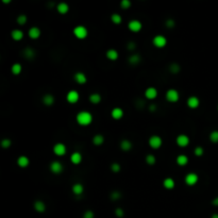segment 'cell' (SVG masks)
Returning <instances> with one entry per match:
<instances>
[{
    "label": "cell",
    "mask_w": 218,
    "mask_h": 218,
    "mask_svg": "<svg viewBox=\"0 0 218 218\" xmlns=\"http://www.w3.org/2000/svg\"><path fill=\"white\" fill-rule=\"evenodd\" d=\"M115 215H116L117 217H119V218L124 217V210H123V209H120V208H117V209L115 210Z\"/></svg>",
    "instance_id": "obj_44"
},
{
    "label": "cell",
    "mask_w": 218,
    "mask_h": 218,
    "mask_svg": "<svg viewBox=\"0 0 218 218\" xmlns=\"http://www.w3.org/2000/svg\"><path fill=\"white\" fill-rule=\"evenodd\" d=\"M157 96V90L155 87H148L147 90H145V97L149 100L155 99Z\"/></svg>",
    "instance_id": "obj_13"
},
{
    "label": "cell",
    "mask_w": 218,
    "mask_h": 218,
    "mask_svg": "<svg viewBox=\"0 0 218 218\" xmlns=\"http://www.w3.org/2000/svg\"><path fill=\"white\" fill-rule=\"evenodd\" d=\"M34 210L38 213H44L46 211V204L42 200H36L34 202Z\"/></svg>",
    "instance_id": "obj_18"
},
{
    "label": "cell",
    "mask_w": 218,
    "mask_h": 218,
    "mask_svg": "<svg viewBox=\"0 0 218 218\" xmlns=\"http://www.w3.org/2000/svg\"><path fill=\"white\" fill-rule=\"evenodd\" d=\"M95 217V214L93 211L88 210V211H85L84 214H83V218H94Z\"/></svg>",
    "instance_id": "obj_43"
},
{
    "label": "cell",
    "mask_w": 218,
    "mask_h": 218,
    "mask_svg": "<svg viewBox=\"0 0 218 218\" xmlns=\"http://www.w3.org/2000/svg\"><path fill=\"white\" fill-rule=\"evenodd\" d=\"M152 44L157 48H163V47L166 46L167 40H166V37L163 36V35H157V36L153 37Z\"/></svg>",
    "instance_id": "obj_6"
},
{
    "label": "cell",
    "mask_w": 218,
    "mask_h": 218,
    "mask_svg": "<svg viewBox=\"0 0 218 218\" xmlns=\"http://www.w3.org/2000/svg\"><path fill=\"white\" fill-rule=\"evenodd\" d=\"M53 152L56 153L57 155H59V157H63V155H65V153H66L65 145L62 143L56 144V145L53 146Z\"/></svg>",
    "instance_id": "obj_10"
},
{
    "label": "cell",
    "mask_w": 218,
    "mask_h": 218,
    "mask_svg": "<svg viewBox=\"0 0 218 218\" xmlns=\"http://www.w3.org/2000/svg\"><path fill=\"white\" fill-rule=\"evenodd\" d=\"M11 144H12L11 140H9V138H4V140H1V144H0V145H1L2 148H9V147H11Z\"/></svg>",
    "instance_id": "obj_39"
},
{
    "label": "cell",
    "mask_w": 218,
    "mask_h": 218,
    "mask_svg": "<svg viewBox=\"0 0 218 218\" xmlns=\"http://www.w3.org/2000/svg\"><path fill=\"white\" fill-rule=\"evenodd\" d=\"M166 100L168 102H172V103H174V102H177L179 100V93L177 90H174V88H171V90H168L166 92Z\"/></svg>",
    "instance_id": "obj_3"
},
{
    "label": "cell",
    "mask_w": 218,
    "mask_h": 218,
    "mask_svg": "<svg viewBox=\"0 0 218 218\" xmlns=\"http://www.w3.org/2000/svg\"><path fill=\"white\" fill-rule=\"evenodd\" d=\"M103 142H104V137L101 134H96L94 138H93V143H94V145L96 146H101L102 144H103Z\"/></svg>",
    "instance_id": "obj_30"
},
{
    "label": "cell",
    "mask_w": 218,
    "mask_h": 218,
    "mask_svg": "<svg viewBox=\"0 0 218 218\" xmlns=\"http://www.w3.org/2000/svg\"><path fill=\"white\" fill-rule=\"evenodd\" d=\"M120 169H121V166L118 163H113V164L111 165V170L113 172H119Z\"/></svg>",
    "instance_id": "obj_40"
},
{
    "label": "cell",
    "mask_w": 218,
    "mask_h": 218,
    "mask_svg": "<svg viewBox=\"0 0 218 218\" xmlns=\"http://www.w3.org/2000/svg\"><path fill=\"white\" fill-rule=\"evenodd\" d=\"M27 20H28L27 16L23 15V14H21V15H19L18 17H17V19H16V21H17V23H18V25H20V26L25 25V23H27Z\"/></svg>",
    "instance_id": "obj_38"
},
{
    "label": "cell",
    "mask_w": 218,
    "mask_h": 218,
    "mask_svg": "<svg viewBox=\"0 0 218 218\" xmlns=\"http://www.w3.org/2000/svg\"><path fill=\"white\" fill-rule=\"evenodd\" d=\"M199 104H200V100L196 96H191V97L187 99V105L191 109H197L199 107Z\"/></svg>",
    "instance_id": "obj_12"
},
{
    "label": "cell",
    "mask_w": 218,
    "mask_h": 218,
    "mask_svg": "<svg viewBox=\"0 0 218 218\" xmlns=\"http://www.w3.org/2000/svg\"><path fill=\"white\" fill-rule=\"evenodd\" d=\"M11 0H3V3H10Z\"/></svg>",
    "instance_id": "obj_50"
},
{
    "label": "cell",
    "mask_w": 218,
    "mask_h": 218,
    "mask_svg": "<svg viewBox=\"0 0 218 218\" xmlns=\"http://www.w3.org/2000/svg\"><path fill=\"white\" fill-rule=\"evenodd\" d=\"M66 99L69 103L73 104V103H76V102L79 101V99H80V95H79V93L77 92V90H69V92L67 93Z\"/></svg>",
    "instance_id": "obj_7"
},
{
    "label": "cell",
    "mask_w": 218,
    "mask_h": 218,
    "mask_svg": "<svg viewBox=\"0 0 218 218\" xmlns=\"http://www.w3.org/2000/svg\"><path fill=\"white\" fill-rule=\"evenodd\" d=\"M29 163H30V161H29V159L26 155H21L17 159V165L21 168H26L29 165Z\"/></svg>",
    "instance_id": "obj_22"
},
{
    "label": "cell",
    "mask_w": 218,
    "mask_h": 218,
    "mask_svg": "<svg viewBox=\"0 0 218 218\" xmlns=\"http://www.w3.org/2000/svg\"><path fill=\"white\" fill-rule=\"evenodd\" d=\"M28 34H29V36H30V38H32V40H37V38L40 36V28H37V27H32V28H30V30H29Z\"/></svg>",
    "instance_id": "obj_16"
},
{
    "label": "cell",
    "mask_w": 218,
    "mask_h": 218,
    "mask_svg": "<svg viewBox=\"0 0 218 218\" xmlns=\"http://www.w3.org/2000/svg\"><path fill=\"white\" fill-rule=\"evenodd\" d=\"M169 71H170L171 73H178L179 71H180V65L177 63L170 64V66H169Z\"/></svg>",
    "instance_id": "obj_34"
},
{
    "label": "cell",
    "mask_w": 218,
    "mask_h": 218,
    "mask_svg": "<svg viewBox=\"0 0 218 218\" xmlns=\"http://www.w3.org/2000/svg\"><path fill=\"white\" fill-rule=\"evenodd\" d=\"M132 143L130 142L129 140H121L120 143V148L123 151H130L131 149H132Z\"/></svg>",
    "instance_id": "obj_24"
},
{
    "label": "cell",
    "mask_w": 218,
    "mask_h": 218,
    "mask_svg": "<svg viewBox=\"0 0 218 218\" xmlns=\"http://www.w3.org/2000/svg\"><path fill=\"white\" fill-rule=\"evenodd\" d=\"M163 185H164V187L166 188V190H172V188L174 187V185H176V183H174L172 178H166L163 181Z\"/></svg>",
    "instance_id": "obj_25"
},
{
    "label": "cell",
    "mask_w": 218,
    "mask_h": 218,
    "mask_svg": "<svg viewBox=\"0 0 218 218\" xmlns=\"http://www.w3.org/2000/svg\"><path fill=\"white\" fill-rule=\"evenodd\" d=\"M111 20L115 25H119V23H121V21H123V18H121V16L119 15V14L114 13L111 15Z\"/></svg>",
    "instance_id": "obj_33"
},
{
    "label": "cell",
    "mask_w": 218,
    "mask_h": 218,
    "mask_svg": "<svg viewBox=\"0 0 218 218\" xmlns=\"http://www.w3.org/2000/svg\"><path fill=\"white\" fill-rule=\"evenodd\" d=\"M140 61H142V57H140V56L138 53H134L132 56H130V57H129L128 60V62L131 65H137Z\"/></svg>",
    "instance_id": "obj_23"
},
{
    "label": "cell",
    "mask_w": 218,
    "mask_h": 218,
    "mask_svg": "<svg viewBox=\"0 0 218 218\" xmlns=\"http://www.w3.org/2000/svg\"><path fill=\"white\" fill-rule=\"evenodd\" d=\"M49 168H50V170H51V172H53V174H61V172L63 171L64 166H63V164H62L61 162L53 161L51 164H50Z\"/></svg>",
    "instance_id": "obj_8"
},
{
    "label": "cell",
    "mask_w": 218,
    "mask_h": 218,
    "mask_svg": "<svg viewBox=\"0 0 218 218\" xmlns=\"http://www.w3.org/2000/svg\"><path fill=\"white\" fill-rule=\"evenodd\" d=\"M176 143L179 147H182V148L187 147L188 144H190V137H188L187 135H185V134H180V135L177 136Z\"/></svg>",
    "instance_id": "obj_5"
},
{
    "label": "cell",
    "mask_w": 218,
    "mask_h": 218,
    "mask_svg": "<svg viewBox=\"0 0 218 218\" xmlns=\"http://www.w3.org/2000/svg\"><path fill=\"white\" fill-rule=\"evenodd\" d=\"M107 57L110 61H116L118 59V52L115 49H110L107 51Z\"/></svg>",
    "instance_id": "obj_28"
},
{
    "label": "cell",
    "mask_w": 218,
    "mask_h": 218,
    "mask_svg": "<svg viewBox=\"0 0 218 218\" xmlns=\"http://www.w3.org/2000/svg\"><path fill=\"white\" fill-rule=\"evenodd\" d=\"M11 36H12V38H13L14 40H16V42H19V40H21L23 38V32L21 30H19V29H15V30L12 31Z\"/></svg>",
    "instance_id": "obj_17"
},
{
    "label": "cell",
    "mask_w": 218,
    "mask_h": 218,
    "mask_svg": "<svg viewBox=\"0 0 218 218\" xmlns=\"http://www.w3.org/2000/svg\"><path fill=\"white\" fill-rule=\"evenodd\" d=\"M120 6L124 10L129 9L131 6V1H130V0H123V1L120 2Z\"/></svg>",
    "instance_id": "obj_41"
},
{
    "label": "cell",
    "mask_w": 218,
    "mask_h": 218,
    "mask_svg": "<svg viewBox=\"0 0 218 218\" xmlns=\"http://www.w3.org/2000/svg\"><path fill=\"white\" fill-rule=\"evenodd\" d=\"M217 109H218V107H217Z\"/></svg>",
    "instance_id": "obj_51"
},
{
    "label": "cell",
    "mask_w": 218,
    "mask_h": 218,
    "mask_svg": "<svg viewBox=\"0 0 218 218\" xmlns=\"http://www.w3.org/2000/svg\"><path fill=\"white\" fill-rule=\"evenodd\" d=\"M155 161H157V159H155V157L153 154H148L147 157H146V163H147L148 165H154Z\"/></svg>",
    "instance_id": "obj_37"
},
{
    "label": "cell",
    "mask_w": 218,
    "mask_h": 218,
    "mask_svg": "<svg viewBox=\"0 0 218 218\" xmlns=\"http://www.w3.org/2000/svg\"><path fill=\"white\" fill-rule=\"evenodd\" d=\"M128 28L130 29V31L136 33V32H140V31L142 30L143 25L140 20H137V19H133V20H131L130 23H129Z\"/></svg>",
    "instance_id": "obj_9"
},
{
    "label": "cell",
    "mask_w": 218,
    "mask_h": 218,
    "mask_svg": "<svg viewBox=\"0 0 218 218\" xmlns=\"http://www.w3.org/2000/svg\"><path fill=\"white\" fill-rule=\"evenodd\" d=\"M188 163V157L184 154H181L179 157H177V164L179 166H185L186 164Z\"/></svg>",
    "instance_id": "obj_29"
},
{
    "label": "cell",
    "mask_w": 218,
    "mask_h": 218,
    "mask_svg": "<svg viewBox=\"0 0 218 218\" xmlns=\"http://www.w3.org/2000/svg\"><path fill=\"white\" fill-rule=\"evenodd\" d=\"M57 10L60 14H66L67 12L69 11V6H68V4L65 3V2H61V3L57 4Z\"/></svg>",
    "instance_id": "obj_26"
},
{
    "label": "cell",
    "mask_w": 218,
    "mask_h": 218,
    "mask_svg": "<svg viewBox=\"0 0 218 218\" xmlns=\"http://www.w3.org/2000/svg\"><path fill=\"white\" fill-rule=\"evenodd\" d=\"M149 111L150 112H155V111H157V105H155V104H150L149 105Z\"/></svg>",
    "instance_id": "obj_47"
},
{
    "label": "cell",
    "mask_w": 218,
    "mask_h": 218,
    "mask_svg": "<svg viewBox=\"0 0 218 218\" xmlns=\"http://www.w3.org/2000/svg\"><path fill=\"white\" fill-rule=\"evenodd\" d=\"M194 152H195V154L197 155V157H201V155H203V153H204V150H203L202 147H200V146H198V147L195 148V150H194Z\"/></svg>",
    "instance_id": "obj_42"
},
{
    "label": "cell",
    "mask_w": 218,
    "mask_h": 218,
    "mask_svg": "<svg viewBox=\"0 0 218 218\" xmlns=\"http://www.w3.org/2000/svg\"><path fill=\"white\" fill-rule=\"evenodd\" d=\"M110 198H111V200H113V201L120 199V198H121V193H120V191H112L111 195H110Z\"/></svg>",
    "instance_id": "obj_35"
},
{
    "label": "cell",
    "mask_w": 218,
    "mask_h": 218,
    "mask_svg": "<svg viewBox=\"0 0 218 218\" xmlns=\"http://www.w3.org/2000/svg\"><path fill=\"white\" fill-rule=\"evenodd\" d=\"M127 48H128L129 50H134L136 48V45H135V43H133V42H129L128 43V45H127Z\"/></svg>",
    "instance_id": "obj_46"
},
{
    "label": "cell",
    "mask_w": 218,
    "mask_h": 218,
    "mask_svg": "<svg viewBox=\"0 0 218 218\" xmlns=\"http://www.w3.org/2000/svg\"><path fill=\"white\" fill-rule=\"evenodd\" d=\"M90 101L92 102L93 104H98L101 101V96L98 93H95V94H92L90 96Z\"/></svg>",
    "instance_id": "obj_31"
},
{
    "label": "cell",
    "mask_w": 218,
    "mask_h": 218,
    "mask_svg": "<svg viewBox=\"0 0 218 218\" xmlns=\"http://www.w3.org/2000/svg\"><path fill=\"white\" fill-rule=\"evenodd\" d=\"M11 69H12V73H13V75L18 76V75H20L21 70H23V67H21V65L19 63H15L13 66H12Z\"/></svg>",
    "instance_id": "obj_32"
},
{
    "label": "cell",
    "mask_w": 218,
    "mask_h": 218,
    "mask_svg": "<svg viewBox=\"0 0 218 218\" xmlns=\"http://www.w3.org/2000/svg\"><path fill=\"white\" fill-rule=\"evenodd\" d=\"M43 103L45 105H47V107H50V105H52L54 103V97L53 95L51 94H46L44 95V97H43Z\"/></svg>",
    "instance_id": "obj_21"
},
{
    "label": "cell",
    "mask_w": 218,
    "mask_h": 218,
    "mask_svg": "<svg viewBox=\"0 0 218 218\" xmlns=\"http://www.w3.org/2000/svg\"><path fill=\"white\" fill-rule=\"evenodd\" d=\"M77 123H78L80 126H83V127H86V126H90L93 121V115L90 113V112H86V111H82L80 113L77 114Z\"/></svg>",
    "instance_id": "obj_1"
},
{
    "label": "cell",
    "mask_w": 218,
    "mask_h": 218,
    "mask_svg": "<svg viewBox=\"0 0 218 218\" xmlns=\"http://www.w3.org/2000/svg\"><path fill=\"white\" fill-rule=\"evenodd\" d=\"M111 116L113 117L114 119H116V120L121 119L123 118V116H124L123 109H120V107H114V109L112 110V112H111Z\"/></svg>",
    "instance_id": "obj_15"
},
{
    "label": "cell",
    "mask_w": 218,
    "mask_h": 218,
    "mask_svg": "<svg viewBox=\"0 0 218 218\" xmlns=\"http://www.w3.org/2000/svg\"><path fill=\"white\" fill-rule=\"evenodd\" d=\"M70 161L73 164L78 165L82 162V154L80 152H73V154L70 155Z\"/></svg>",
    "instance_id": "obj_20"
},
{
    "label": "cell",
    "mask_w": 218,
    "mask_h": 218,
    "mask_svg": "<svg viewBox=\"0 0 218 218\" xmlns=\"http://www.w3.org/2000/svg\"><path fill=\"white\" fill-rule=\"evenodd\" d=\"M75 81L77 83H79V84H84V83H86V81H87V78H86L85 73L79 71V73H77L75 75Z\"/></svg>",
    "instance_id": "obj_19"
},
{
    "label": "cell",
    "mask_w": 218,
    "mask_h": 218,
    "mask_svg": "<svg viewBox=\"0 0 218 218\" xmlns=\"http://www.w3.org/2000/svg\"><path fill=\"white\" fill-rule=\"evenodd\" d=\"M88 34V31L84 26H77V27L73 29V35L79 38V40H83L87 36Z\"/></svg>",
    "instance_id": "obj_2"
},
{
    "label": "cell",
    "mask_w": 218,
    "mask_h": 218,
    "mask_svg": "<svg viewBox=\"0 0 218 218\" xmlns=\"http://www.w3.org/2000/svg\"><path fill=\"white\" fill-rule=\"evenodd\" d=\"M210 140L212 143L214 144H217L218 143V131H213V132H211L210 134Z\"/></svg>",
    "instance_id": "obj_36"
},
{
    "label": "cell",
    "mask_w": 218,
    "mask_h": 218,
    "mask_svg": "<svg viewBox=\"0 0 218 218\" xmlns=\"http://www.w3.org/2000/svg\"><path fill=\"white\" fill-rule=\"evenodd\" d=\"M162 143L163 140L159 135H152L151 137L149 138V146L152 149H159L162 146Z\"/></svg>",
    "instance_id": "obj_4"
},
{
    "label": "cell",
    "mask_w": 218,
    "mask_h": 218,
    "mask_svg": "<svg viewBox=\"0 0 218 218\" xmlns=\"http://www.w3.org/2000/svg\"><path fill=\"white\" fill-rule=\"evenodd\" d=\"M212 204L215 205V207H218V197H216V198H214V199H213Z\"/></svg>",
    "instance_id": "obj_48"
},
{
    "label": "cell",
    "mask_w": 218,
    "mask_h": 218,
    "mask_svg": "<svg viewBox=\"0 0 218 218\" xmlns=\"http://www.w3.org/2000/svg\"><path fill=\"white\" fill-rule=\"evenodd\" d=\"M83 191H84V187H83V185H82L81 183H76V184H73V194H75L76 196L82 195Z\"/></svg>",
    "instance_id": "obj_27"
},
{
    "label": "cell",
    "mask_w": 218,
    "mask_h": 218,
    "mask_svg": "<svg viewBox=\"0 0 218 218\" xmlns=\"http://www.w3.org/2000/svg\"><path fill=\"white\" fill-rule=\"evenodd\" d=\"M211 218H218V214H213Z\"/></svg>",
    "instance_id": "obj_49"
},
{
    "label": "cell",
    "mask_w": 218,
    "mask_h": 218,
    "mask_svg": "<svg viewBox=\"0 0 218 218\" xmlns=\"http://www.w3.org/2000/svg\"><path fill=\"white\" fill-rule=\"evenodd\" d=\"M198 182V176L194 172H191V174H186L185 177V183L190 186H193L195 185L196 183Z\"/></svg>",
    "instance_id": "obj_11"
},
{
    "label": "cell",
    "mask_w": 218,
    "mask_h": 218,
    "mask_svg": "<svg viewBox=\"0 0 218 218\" xmlns=\"http://www.w3.org/2000/svg\"><path fill=\"white\" fill-rule=\"evenodd\" d=\"M23 56L25 57L27 60H29V61H31V60H33V59L35 57V51H34V49H32L31 47L25 48V49H23Z\"/></svg>",
    "instance_id": "obj_14"
},
{
    "label": "cell",
    "mask_w": 218,
    "mask_h": 218,
    "mask_svg": "<svg viewBox=\"0 0 218 218\" xmlns=\"http://www.w3.org/2000/svg\"><path fill=\"white\" fill-rule=\"evenodd\" d=\"M176 26V23H174V19H167L166 20V27L167 28H174Z\"/></svg>",
    "instance_id": "obj_45"
}]
</instances>
